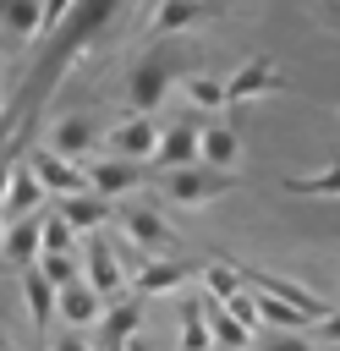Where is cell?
Wrapping results in <instances>:
<instances>
[{
    "instance_id": "9c48e42d",
    "label": "cell",
    "mask_w": 340,
    "mask_h": 351,
    "mask_svg": "<svg viewBox=\"0 0 340 351\" xmlns=\"http://www.w3.org/2000/svg\"><path fill=\"white\" fill-rule=\"evenodd\" d=\"M280 66H274V55H252V60H241L230 77H225V93H230V104H241V99H258V93H274L280 88Z\"/></svg>"
},
{
    "instance_id": "3957f363",
    "label": "cell",
    "mask_w": 340,
    "mask_h": 351,
    "mask_svg": "<svg viewBox=\"0 0 340 351\" xmlns=\"http://www.w3.org/2000/svg\"><path fill=\"white\" fill-rule=\"evenodd\" d=\"M159 186H165V197H170V203H181V208H203V203H214V197H225V192L236 186V170L192 165V170H170Z\"/></svg>"
},
{
    "instance_id": "8d00e7d4",
    "label": "cell",
    "mask_w": 340,
    "mask_h": 351,
    "mask_svg": "<svg viewBox=\"0 0 340 351\" xmlns=\"http://www.w3.org/2000/svg\"><path fill=\"white\" fill-rule=\"evenodd\" d=\"M5 99H11V93H5V82H0V115H5Z\"/></svg>"
},
{
    "instance_id": "ffe728a7",
    "label": "cell",
    "mask_w": 340,
    "mask_h": 351,
    "mask_svg": "<svg viewBox=\"0 0 340 351\" xmlns=\"http://www.w3.org/2000/svg\"><path fill=\"white\" fill-rule=\"evenodd\" d=\"M55 214L71 225V230H99L110 219V203L99 192H82V197H55Z\"/></svg>"
},
{
    "instance_id": "d6a6232c",
    "label": "cell",
    "mask_w": 340,
    "mask_h": 351,
    "mask_svg": "<svg viewBox=\"0 0 340 351\" xmlns=\"http://www.w3.org/2000/svg\"><path fill=\"white\" fill-rule=\"evenodd\" d=\"M55 351H99V346H88V340L71 329V335H60V340H55Z\"/></svg>"
},
{
    "instance_id": "ba28073f",
    "label": "cell",
    "mask_w": 340,
    "mask_h": 351,
    "mask_svg": "<svg viewBox=\"0 0 340 351\" xmlns=\"http://www.w3.org/2000/svg\"><path fill=\"white\" fill-rule=\"evenodd\" d=\"M154 165H159L165 176H170V170H192V165H203V132H197L192 121H175V126H165Z\"/></svg>"
},
{
    "instance_id": "44dd1931",
    "label": "cell",
    "mask_w": 340,
    "mask_h": 351,
    "mask_svg": "<svg viewBox=\"0 0 340 351\" xmlns=\"http://www.w3.org/2000/svg\"><path fill=\"white\" fill-rule=\"evenodd\" d=\"M0 33H11V38H44V0H5L0 5Z\"/></svg>"
},
{
    "instance_id": "7a4b0ae2",
    "label": "cell",
    "mask_w": 340,
    "mask_h": 351,
    "mask_svg": "<svg viewBox=\"0 0 340 351\" xmlns=\"http://www.w3.org/2000/svg\"><path fill=\"white\" fill-rule=\"evenodd\" d=\"M175 77H181V55H175L170 44L143 49V60H137V66H132V77H126L132 115H154V110H159V99L175 88Z\"/></svg>"
},
{
    "instance_id": "4316f807",
    "label": "cell",
    "mask_w": 340,
    "mask_h": 351,
    "mask_svg": "<svg viewBox=\"0 0 340 351\" xmlns=\"http://www.w3.org/2000/svg\"><path fill=\"white\" fill-rule=\"evenodd\" d=\"M82 263H77V252H44L38 258V274L55 285V291H71V285H82V274H77Z\"/></svg>"
},
{
    "instance_id": "5b68a950",
    "label": "cell",
    "mask_w": 340,
    "mask_h": 351,
    "mask_svg": "<svg viewBox=\"0 0 340 351\" xmlns=\"http://www.w3.org/2000/svg\"><path fill=\"white\" fill-rule=\"evenodd\" d=\"M22 159H27V170L38 176V186H44V192H55V197H82V192H93V186H88V170H77L71 159L49 154L44 143H38V148H27Z\"/></svg>"
},
{
    "instance_id": "ac0fdd59",
    "label": "cell",
    "mask_w": 340,
    "mask_h": 351,
    "mask_svg": "<svg viewBox=\"0 0 340 351\" xmlns=\"http://www.w3.org/2000/svg\"><path fill=\"white\" fill-rule=\"evenodd\" d=\"M22 296H27V318H33V329H38V335H49V318H55L60 291H55L38 269H22Z\"/></svg>"
},
{
    "instance_id": "484cf974",
    "label": "cell",
    "mask_w": 340,
    "mask_h": 351,
    "mask_svg": "<svg viewBox=\"0 0 340 351\" xmlns=\"http://www.w3.org/2000/svg\"><path fill=\"white\" fill-rule=\"evenodd\" d=\"M181 88H186V104H197V110H225V104H230V93H225L219 77L192 71V77H181Z\"/></svg>"
},
{
    "instance_id": "74e56055",
    "label": "cell",
    "mask_w": 340,
    "mask_h": 351,
    "mask_svg": "<svg viewBox=\"0 0 340 351\" xmlns=\"http://www.w3.org/2000/svg\"><path fill=\"white\" fill-rule=\"evenodd\" d=\"M5 274H11V263H5V252H0V280H5Z\"/></svg>"
},
{
    "instance_id": "f35d334b",
    "label": "cell",
    "mask_w": 340,
    "mask_h": 351,
    "mask_svg": "<svg viewBox=\"0 0 340 351\" xmlns=\"http://www.w3.org/2000/svg\"><path fill=\"white\" fill-rule=\"evenodd\" d=\"M99 351H126V346H99Z\"/></svg>"
},
{
    "instance_id": "f546056e",
    "label": "cell",
    "mask_w": 340,
    "mask_h": 351,
    "mask_svg": "<svg viewBox=\"0 0 340 351\" xmlns=\"http://www.w3.org/2000/svg\"><path fill=\"white\" fill-rule=\"evenodd\" d=\"M71 241H77V230L60 214H44V252H71Z\"/></svg>"
},
{
    "instance_id": "9a60e30c",
    "label": "cell",
    "mask_w": 340,
    "mask_h": 351,
    "mask_svg": "<svg viewBox=\"0 0 340 351\" xmlns=\"http://www.w3.org/2000/svg\"><path fill=\"white\" fill-rule=\"evenodd\" d=\"M143 181V165H132V159H99L93 170H88V186L104 197V203H115V197H126L132 186Z\"/></svg>"
},
{
    "instance_id": "f1b7e54d",
    "label": "cell",
    "mask_w": 340,
    "mask_h": 351,
    "mask_svg": "<svg viewBox=\"0 0 340 351\" xmlns=\"http://www.w3.org/2000/svg\"><path fill=\"white\" fill-rule=\"evenodd\" d=\"M225 313H230V318H236V324H241L247 335H252V329H263V318H258V296H252V285H247L241 296H230V302H225Z\"/></svg>"
},
{
    "instance_id": "83f0119b",
    "label": "cell",
    "mask_w": 340,
    "mask_h": 351,
    "mask_svg": "<svg viewBox=\"0 0 340 351\" xmlns=\"http://www.w3.org/2000/svg\"><path fill=\"white\" fill-rule=\"evenodd\" d=\"M203 307H208V329H214V346L247 351V340H252V335H247V329H241V324H236V318H230V313H225L219 302H208V296H203Z\"/></svg>"
},
{
    "instance_id": "e0dca14e",
    "label": "cell",
    "mask_w": 340,
    "mask_h": 351,
    "mask_svg": "<svg viewBox=\"0 0 340 351\" xmlns=\"http://www.w3.org/2000/svg\"><path fill=\"white\" fill-rule=\"evenodd\" d=\"M186 285V263L181 258H154L137 269V296H170Z\"/></svg>"
},
{
    "instance_id": "52a82bcc",
    "label": "cell",
    "mask_w": 340,
    "mask_h": 351,
    "mask_svg": "<svg viewBox=\"0 0 340 351\" xmlns=\"http://www.w3.org/2000/svg\"><path fill=\"white\" fill-rule=\"evenodd\" d=\"M82 280H88L104 302H121L126 269H121V258H115V247H110L104 236H93V241H88V252H82Z\"/></svg>"
},
{
    "instance_id": "4dcf8cb0",
    "label": "cell",
    "mask_w": 340,
    "mask_h": 351,
    "mask_svg": "<svg viewBox=\"0 0 340 351\" xmlns=\"http://www.w3.org/2000/svg\"><path fill=\"white\" fill-rule=\"evenodd\" d=\"M11 176H16V154L0 148V203H5V192H11Z\"/></svg>"
},
{
    "instance_id": "30bf717a",
    "label": "cell",
    "mask_w": 340,
    "mask_h": 351,
    "mask_svg": "<svg viewBox=\"0 0 340 351\" xmlns=\"http://www.w3.org/2000/svg\"><path fill=\"white\" fill-rule=\"evenodd\" d=\"M44 148L77 165L82 154H93V148H99V121H93V115H60V121L49 126V143H44Z\"/></svg>"
},
{
    "instance_id": "6da1fadb",
    "label": "cell",
    "mask_w": 340,
    "mask_h": 351,
    "mask_svg": "<svg viewBox=\"0 0 340 351\" xmlns=\"http://www.w3.org/2000/svg\"><path fill=\"white\" fill-rule=\"evenodd\" d=\"M115 22V5H71V16H66V27L55 33V38H44V49L33 55V66H27V77H22V88L5 99V115H0V132H11V126H27V115L44 104V93L71 71V60L104 33Z\"/></svg>"
},
{
    "instance_id": "836d02e7",
    "label": "cell",
    "mask_w": 340,
    "mask_h": 351,
    "mask_svg": "<svg viewBox=\"0 0 340 351\" xmlns=\"http://www.w3.org/2000/svg\"><path fill=\"white\" fill-rule=\"evenodd\" d=\"M318 340H324V346H340V313H335V318H324V324H318Z\"/></svg>"
},
{
    "instance_id": "2e32d148",
    "label": "cell",
    "mask_w": 340,
    "mask_h": 351,
    "mask_svg": "<svg viewBox=\"0 0 340 351\" xmlns=\"http://www.w3.org/2000/svg\"><path fill=\"white\" fill-rule=\"evenodd\" d=\"M55 313H60V318H66V324H71V329L82 335L88 324H99V318H104V296H99V291H93L88 280H82V285H71V291H60V302H55Z\"/></svg>"
},
{
    "instance_id": "1f68e13d",
    "label": "cell",
    "mask_w": 340,
    "mask_h": 351,
    "mask_svg": "<svg viewBox=\"0 0 340 351\" xmlns=\"http://www.w3.org/2000/svg\"><path fill=\"white\" fill-rule=\"evenodd\" d=\"M263 351H313V346H302L296 335H280V329H274V335L263 340Z\"/></svg>"
},
{
    "instance_id": "e575fe53",
    "label": "cell",
    "mask_w": 340,
    "mask_h": 351,
    "mask_svg": "<svg viewBox=\"0 0 340 351\" xmlns=\"http://www.w3.org/2000/svg\"><path fill=\"white\" fill-rule=\"evenodd\" d=\"M126 351H154V346H148V340L137 335V340H126Z\"/></svg>"
},
{
    "instance_id": "8fae6325",
    "label": "cell",
    "mask_w": 340,
    "mask_h": 351,
    "mask_svg": "<svg viewBox=\"0 0 340 351\" xmlns=\"http://www.w3.org/2000/svg\"><path fill=\"white\" fill-rule=\"evenodd\" d=\"M44 197H49V192H44V186H38V176L27 170V159H16L11 192H5V203H0V208H5V219H11V225H22V219H38V214H44Z\"/></svg>"
},
{
    "instance_id": "d6986e66",
    "label": "cell",
    "mask_w": 340,
    "mask_h": 351,
    "mask_svg": "<svg viewBox=\"0 0 340 351\" xmlns=\"http://www.w3.org/2000/svg\"><path fill=\"white\" fill-rule=\"evenodd\" d=\"M197 22H203V5H192V0H165V5L148 16V38L159 44V38L186 33V27H197Z\"/></svg>"
},
{
    "instance_id": "7402d4cb",
    "label": "cell",
    "mask_w": 340,
    "mask_h": 351,
    "mask_svg": "<svg viewBox=\"0 0 340 351\" xmlns=\"http://www.w3.org/2000/svg\"><path fill=\"white\" fill-rule=\"evenodd\" d=\"M203 285H208V302H230V296H241L247 291V274H241V263H225V258H214V263H203Z\"/></svg>"
},
{
    "instance_id": "8992f818",
    "label": "cell",
    "mask_w": 340,
    "mask_h": 351,
    "mask_svg": "<svg viewBox=\"0 0 340 351\" xmlns=\"http://www.w3.org/2000/svg\"><path fill=\"white\" fill-rule=\"evenodd\" d=\"M121 230H126V241H132V247H137L148 263L175 252V230H170V225H165L154 208H126V214H121Z\"/></svg>"
},
{
    "instance_id": "277c9868",
    "label": "cell",
    "mask_w": 340,
    "mask_h": 351,
    "mask_svg": "<svg viewBox=\"0 0 340 351\" xmlns=\"http://www.w3.org/2000/svg\"><path fill=\"white\" fill-rule=\"evenodd\" d=\"M159 126H154V115H121L110 132H104V143H110V159H132V165H143V159H154L159 154Z\"/></svg>"
},
{
    "instance_id": "603a6c76",
    "label": "cell",
    "mask_w": 340,
    "mask_h": 351,
    "mask_svg": "<svg viewBox=\"0 0 340 351\" xmlns=\"http://www.w3.org/2000/svg\"><path fill=\"white\" fill-rule=\"evenodd\" d=\"M236 159H241V137L230 126H208L203 132V165L208 170H236Z\"/></svg>"
},
{
    "instance_id": "ab89813d",
    "label": "cell",
    "mask_w": 340,
    "mask_h": 351,
    "mask_svg": "<svg viewBox=\"0 0 340 351\" xmlns=\"http://www.w3.org/2000/svg\"><path fill=\"white\" fill-rule=\"evenodd\" d=\"M318 351H340V346H318Z\"/></svg>"
},
{
    "instance_id": "60d3db41",
    "label": "cell",
    "mask_w": 340,
    "mask_h": 351,
    "mask_svg": "<svg viewBox=\"0 0 340 351\" xmlns=\"http://www.w3.org/2000/svg\"><path fill=\"white\" fill-rule=\"evenodd\" d=\"M0 351H11V346H5V335H0Z\"/></svg>"
},
{
    "instance_id": "5bb4252c",
    "label": "cell",
    "mask_w": 340,
    "mask_h": 351,
    "mask_svg": "<svg viewBox=\"0 0 340 351\" xmlns=\"http://www.w3.org/2000/svg\"><path fill=\"white\" fill-rule=\"evenodd\" d=\"M137 335H143V302H137V296L110 302L104 318H99V346H126V340H137Z\"/></svg>"
},
{
    "instance_id": "7c38bea8",
    "label": "cell",
    "mask_w": 340,
    "mask_h": 351,
    "mask_svg": "<svg viewBox=\"0 0 340 351\" xmlns=\"http://www.w3.org/2000/svg\"><path fill=\"white\" fill-rule=\"evenodd\" d=\"M0 252H5V263H11L16 274H22V269H38V258H44V214L11 225L5 241H0Z\"/></svg>"
},
{
    "instance_id": "d4e9b609",
    "label": "cell",
    "mask_w": 340,
    "mask_h": 351,
    "mask_svg": "<svg viewBox=\"0 0 340 351\" xmlns=\"http://www.w3.org/2000/svg\"><path fill=\"white\" fill-rule=\"evenodd\" d=\"M285 192L291 197H340V159L324 165V170H313V176H291Z\"/></svg>"
},
{
    "instance_id": "4fadbf2b",
    "label": "cell",
    "mask_w": 340,
    "mask_h": 351,
    "mask_svg": "<svg viewBox=\"0 0 340 351\" xmlns=\"http://www.w3.org/2000/svg\"><path fill=\"white\" fill-rule=\"evenodd\" d=\"M241 274H247V285H252V291H269V296L291 302V307H296V313H307L313 324H324V318H329V307H324L313 291H302L296 280H280V274H258V269H241Z\"/></svg>"
},
{
    "instance_id": "d590c367",
    "label": "cell",
    "mask_w": 340,
    "mask_h": 351,
    "mask_svg": "<svg viewBox=\"0 0 340 351\" xmlns=\"http://www.w3.org/2000/svg\"><path fill=\"white\" fill-rule=\"evenodd\" d=\"M5 230H11V219H5V208H0V241H5Z\"/></svg>"
},
{
    "instance_id": "cb8c5ba5",
    "label": "cell",
    "mask_w": 340,
    "mask_h": 351,
    "mask_svg": "<svg viewBox=\"0 0 340 351\" xmlns=\"http://www.w3.org/2000/svg\"><path fill=\"white\" fill-rule=\"evenodd\" d=\"M181 351H214V329H208L203 296H192V302L181 307Z\"/></svg>"
}]
</instances>
